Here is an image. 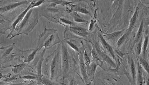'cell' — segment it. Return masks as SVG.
I'll return each mask as SVG.
<instances>
[{
    "label": "cell",
    "mask_w": 149,
    "mask_h": 85,
    "mask_svg": "<svg viewBox=\"0 0 149 85\" xmlns=\"http://www.w3.org/2000/svg\"><path fill=\"white\" fill-rule=\"evenodd\" d=\"M98 66V65L96 63L91 62L90 66L87 69L88 76L91 84L93 79H94L95 74L96 73V68H97Z\"/></svg>",
    "instance_id": "18"
},
{
    "label": "cell",
    "mask_w": 149,
    "mask_h": 85,
    "mask_svg": "<svg viewBox=\"0 0 149 85\" xmlns=\"http://www.w3.org/2000/svg\"><path fill=\"white\" fill-rule=\"evenodd\" d=\"M27 1L20 2H16L10 3L8 5H6L3 6L1 7L0 11L2 14H4L8 12L11 11L17 8L18 7L21 6L22 5H24L25 4L28 3Z\"/></svg>",
    "instance_id": "16"
},
{
    "label": "cell",
    "mask_w": 149,
    "mask_h": 85,
    "mask_svg": "<svg viewBox=\"0 0 149 85\" xmlns=\"http://www.w3.org/2000/svg\"><path fill=\"white\" fill-rule=\"evenodd\" d=\"M42 76L53 80H58L62 77L61 45L59 44L53 53L44 60L42 65Z\"/></svg>",
    "instance_id": "1"
},
{
    "label": "cell",
    "mask_w": 149,
    "mask_h": 85,
    "mask_svg": "<svg viewBox=\"0 0 149 85\" xmlns=\"http://www.w3.org/2000/svg\"><path fill=\"white\" fill-rule=\"evenodd\" d=\"M146 75L149 76L144 71L137 59L136 85H146L147 81L148 80V78H146Z\"/></svg>",
    "instance_id": "14"
},
{
    "label": "cell",
    "mask_w": 149,
    "mask_h": 85,
    "mask_svg": "<svg viewBox=\"0 0 149 85\" xmlns=\"http://www.w3.org/2000/svg\"><path fill=\"white\" fill-rule=\"evenodd\" d=\"M61 45L62 78L64 81L72 73L77 72L79 69V58L78 54L69 48L65 40L62 41Z\"/></svg>",
    "instance_id": "2"
},
{
    "label": "cell",
    "mask_w": 149,
    "mask_h": 85,
    "mask_svg": "<svg viewBox=\"0 0 149 85\" xmlns=\"http://www.w3.org/2000/svg\"><path fill=\"white\" fill-rule=\"evenodd\" d=\"M40 84L42 85H66L64 82L52 80L45 76H42V82Z\"/></svg>",
    "instance_id": "20"
},
{
    "label": "cell",
    "mask_w": 149,
    "mask_h": 85,
    "mask_svg": "<svg viewBox=\"0 0 149 85\" xmlns=\"http://www.w3.org/2000/svg\"><path fill=\"white\" fill-rule=\"evenodd\" d=\"M40 48L36 47L33 49H30L25 51L21 50L22 54V58L24 59V62L25 63H29L34 60L37 55L38 54V53L40 50Z\"/></svg>",
    "instance_id": "13"
},
{
    "label": "cell",
    "mask_w": 149,
    "mask_h": 85,
    "mask_svg": "<svg viewBox=\"0 0 149 85\" xmlns=\"http://www.w3.org/2000/svg\"><path fill=\"white\" fill-rule=\"evenodd\" d=\"M59 19L60 22H61V24L62 25L68 26V27L69 26V27L75 26V25H74L75 24L73 22L70 21L69 20L62 18V17H61Z\"/></svg>",
    "instance_id": "24"
},
{
    "label": "cell",
    "mask_w": 149,
    "mask_h": 85,
    "mask_svg": "<svg viewBox=\"0 0 149 85\" xmlns=\"http://www.w3.org/2000/svg\"><path fill=\"white\" fill-rule=\"evenodd\" d=\"M125 30H126L123 29L111 33H108V34L104 33V35H103V36L106 40L111 46H112L113 47H115L118 39L124 33Z\"/></svg>",
    "instance_id": "12"
},
{
    "label": "cell",
    "mask_w": 149,
    "mask_h": 85,
    "mask_svg": "<svg viewBox=\"0 0 149 85\" xmlns=\"http://www.w3.org/2000/svg\"><path fill=\"white\" fill-rule=\"evenodd\" d=\"M28 64L29 63L23 62V63L12 66V72L13 74H15V75L20 74L21 73H22V72H23L24 69L28 66Z\"/></svg>",
    "instance_id": "19"
},
{
    "label": "cell",
    "mask_w": 149,
    "mask_h": 85,
    "mask_svg": "<svg viewBox=\"0 0 149 85\" xmlns=\"http://www.w3.org/2000/svg\"><path fill=\"white\" fill-rule=\"evenodd\" d=\"M139 64L147 74L149 75V65L148 60L140 56L137 59Z\"/></svg>",
    "instance_id": "21"
},
{
    "label": "cell",
    "mask_w": 149,
    "mask_h": 85,
    "mask_svg": "<svg viewBox=\"0 0 149 85\" xmlns=\"http://www.w3.org/2000/svg\"><path fill=\"white\" fill-rule=\"evenodd\" d=\"M61 42L57 30L45 28L44 32L39 37L37 47L40 49L44 47V49L46 51L56 44L61 43Z\"/></svg>",
    "instance_id": "5"
},
{
    "label": "cell",
    "mask_w": 149,
    "mask_h": 85,
    "mask_svg": "<svg viewBox=\"0 0 149 85\" xmlns=\"http://www.w3.org/2000/svg\"><path fill=\"white\" fill-rule=\"evenodd\" d=\"M94 36L102 49L115 62L117 66L120 58L114 48L106 40L101 31L96 30Z\"/></svg>",
    "instance_id": "7"
},
{
    "label": "cell",
    "mask_w": 149,
    "mask_h": 85,
    "mask_svg": "<svg viewBox=\"0 0 149 85\" xmlns=\"http://www.w3.org/2000/svg\"><path fill=\"white\" fill-rule=\"evenodd\" d=\"M118 75L109 69H102L96 73L92 85H124Z\"/></svg>",
    "instance_id": "4"
},
{
    "label": "cell",
    "mask_w": 149,
    "mask_h": 85,
    "mask_svg": "<svg viewBox=\"0 0 149 85\" xmlns=\"http://www.w3.org/2000/svg\"><path fill=\"white\" fill-rule=\"evenodd\" d=\"M15 47H16L15 45L13 44L5 47L1 48V49L2 51V54H1V62H3L5 59L10 55V54L14 50Z\"/></svg>",
    "instance_id": "17"
},
{
    "label": "cell",
    "mask_w": 149,
    "mask_h": 85,
    "mask_svg": "<svg viewBox=\"0 0 149 85\" xmlns=\"http://www.w3.org/2000/svg\"><path fill=\"white\" fill-rule=\"evenodd\" d=\"M91 35L88 30L82 27L77 26L67 27L65 31L64 38L65 40L77 39L88 42Z\"/></svg>",
    "instance_id": "6"
},
{
    "label": "cell",
    "mask_w": 149,
    "mask_h": 85,
    "mask_svg": "<svg viewBox=\"0 0 149 85\" xmlns=\"http://www.w3.org/2000/svg\"><path fill=\"white\" fill-rule=\"evenodd\" d=\"M145 15V14L143 13L142 14V16L141 17L142 18H141L138 31L135 33L133 39H131L130 41L129 42V45L127 47V54L132 53V49L135 44L138 42L141 39L143 38L145 32L146 30H144V29L146 28V26L148 25V20H146Z\"/></svg>",
    "instance_id": "9"
},
{
    "label": "cell",
    "mask_w": 149,
    "mask_h": 85,
    "mask_svg": "<svg viewBox=\"0 0 149 85\" xmlns=\"http://www.w3.org/2000/svg\"><path fill=\"white\" fill-rule=\"evenodd\" d=\"M23 82L20 83H6L3 82H1V85H25L28 84V83L26 82Z\"/></svg>",
    "instance_id": "25"
},
{
    "label": "cell",
    "mask_w": 149,
    "mask_h": 85,
    "mask_svg": "<svg viewBox=\"0 0 149 85\" xmlns=\"http://www.w3.org/2000/svg\"><path fill=\"white\" fill-rule=\"evenodd\" d=\"M149 47V30L147 29L145 32L143 44H142V51H141V56L145 59L148 60V54Z\"/></svg>",
    "instance_id": "15"
},
{
    "label": "cell",
    "mask_w": 149,
    "mask_h": 85,
    "mask_svg": "<svg viewBox=\"0 0 149 85\" xmlns=\"http://www.w3.org/2000/svg\"><path fill=\"white\" fill-rule=\"evenodd\" d=\"M141 3H139L138 6L135 9L134 13L132 15V17L130 20L129 22V27L126 29L130 33H132V30L138 25L139 20H141L142 14H140L141 11Z\"/></svg>",
    "instance_id": "11"
},
{
    "label": "cell",
    "mask_w": 149,
    "mask_h": 85,
    "mask_svg": "<svg viewBox=\"0 0 149 85\" xmlns=\"http://www.w3.org/2000/svg\"><path fill=\"white\" fill-rule=\"evenodd\" d=\"M71 11L76 12H79L84 14L90 15V13L87 10V9L82 6H75L73 7V8H72Z\"/></svg>",
    "instance_id": "22"
},
{
    "label": "cell",
    "mask_w": 149,
    "mask_h": 85,
    "mask_svg": "<svg viewBox=\"0 0 149 85\" xmlns=\"http://www.w3.org/2000/svg\"><path fill=\"white\" fill-rule=\"evenodd\" d=\"M127 54V64L125 69V74L127 76L131 85H136L137 59L132 53Z\"/></svg>",
    "instance_id": "8"
},
{
    "label": "cell",
    "mask_w": 149,
    "mask_h": 85,
    "mask_svg": "<svg viewBox=\"0 0 149 85\" xmlns=\"http://www.w3.org/2000/svg\"><path fill=\"white\" fill-rule=\"evenodd\" d=\"M71 15L73 17L74 21L77 23H81V22H88V21L85 20L83 18L81 17L76 12H73L71 13Z\"/></svg>",
    "instance_id": "23"
},
{
    "label": "cell",
    "mask_w": 149,
    "mask_h": 85,
    "mask_svg": "<svg viewBox=\"0 0 149 85\" xmlns=\"http://www.w3.org/2000/svg\"><path fill=\"white\" fill-rule=\"evenodd\" d=\"M84 49L81 53L79 54V74H78L80 77H81L82 80L84 82L86 85H91V84L88 79V76L87 73V69H86V66L84 59Z\"/></svg>",
    "instance_id": "10"
},
{
    "label": "cell",
    "mask_w": 149,
    "mask_h": 85,
    "mask_svg": "<svg viewBox=\"0 0 149 85\" xmlns=\"http://www.w3.org/2000/svg\"><path fill=\"white\" fill-rule=\"evenodd\" d=\"M34 8H31L28 11L24 19L16 26L13 33L8 36L7 38H10L11 39L22 34L28 35L33 30L38 23L39 18L38 10Z\"/></svg>",
    "instance_id": "3"
}]
</instances>
